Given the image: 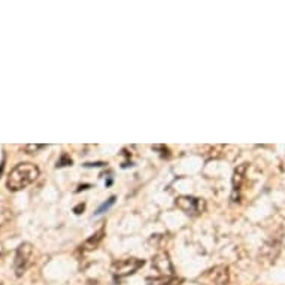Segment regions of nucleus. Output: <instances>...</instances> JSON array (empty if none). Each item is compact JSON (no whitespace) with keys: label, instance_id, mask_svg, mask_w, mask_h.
Segmentation results:
<instances>
[{"label":"nucleus","instance_id":"6e6552de","mask_svg":"<svg viewBox=\"0 0 285 285\" xmlns=\"http://www.w3.org/2000/svg\"><path fill=\"white\" fill-rule=\"evenodd\" d=\"M103 233H105V230H103V228H100L99 231H96L90 239H87V241L84 242V245H82L81 248H84V251L96 249V248H97V245L100 244V241L103 239Z\"/></svg>","mask_w":285,"mask_h":285},{"label":"nucleus","instance_id":"f8f14e48","mask_svg":"<svg viewBox=\"0 0 285 285\" xmlns=\"http://www.w3.org/2000/svg\"><path fill=\"white\" fill-rule=\"evenodd\" d=\"M69 164H72V160H70V157H69V155H63V157H61V160L57 163V167H64V166H69Z\"/></svg>","mask_w":285,"mask_h":285},{"label":"nucleus","instance_id":"1a4fd4ad","mask_svg":"<svg viewBox=\"0 0 285 285\" xmlns=\"http://www.w3.org/2000/svg\"><path fill=\"white\" fill-rule=\"evenodd\" d=\"M148 285H173L172 278H164V276H155V278H148L146 279Z\"/></svg>","mask_w":285,"mask_h":285},{"label":"nucleus","instance_id":"39448f33","mask_svg":"<svg viewBox=\"0 0 285 285\" xmlns=\"http://www.w3.org/2000/svg\"><path fill=\"white\" fill-rule=\"evenodd\" d=\"M152 267L159 276L173 278V265L166 252H160L152 258Z\"/></svg>","mask_w":285,"mask_h":285},{"label":"nucleus","instance_id":"4468645a","mask_svg":"<svg viewBox=\"0 0 285 285\" xmlns=\"http://www.w3.org/2000/svg\"><path fill=\"white\" fill-rule=\"evenodd\" d=\"M0 285H2V284H0Z\"/></svg>","mask_w":285,"mask_h":285},{"label":"nucleus","instance_id":"20e7f679","mask_svg":"<svg viewBox=\"0 0 285 285\" xmlns=\"http://www.w3.org/2000/svg\"><path fill=\"white\" fill-rule=\"evenodd\" d=\"M143 265H145V262L141 260V258H135V257L122 258V260H118L112 265L111 272L115 278H125V276H130L135 272H138Z\"/></svg>","mask_w":285,"mask_h":285},{"label":"nucleus","instance_id":"9b49d317","mask_svg":"<svg viewBox=\"0 0 285 285\" xmlns=\"http://www.w3.org/2000/svg\"><path fill=\"white\" fill-rule=\"evenodd\" d=\"M46 145H43V143H35V145H25L24 146V149L27 151L29 154H35L36 151H39V149H43Z\"/></svg>","mask_w":285,"mask_h":285},{"label":"nucleus","instance_id":"0eeeda50","mask_svg":"<svg viewBox=\"0 0 285 285\" xmlns=\"http://www.w3.org/2000/svg\"><path fill=\"white\" fill-rule=\"evenodd\" d=\"M245 170H246V164H242L235 170V175H233V196L231 197H235L236 193L241 190V185L245 178Z\"/></svg>","mask_w":285,"mask_h":285},{"label":"nucleus","instance_id":"7ed1b4c3","mask_svg":"<svg viewBox=\"0 0 285 285\" xmlns=\"http://www.w3.org/2000/svg\"><path fill=\"white\" fill-rule=\"evenodd\" d=\"M33 260V246L27 242L21 244L17 248L15 258H14V270L17 276H22L25 270L29 269Z\"/></svg>","mask_w":285,"mask_h":285},{"label":"nucleus","instance_id":"f03ea898","mask_svg":"<svg viewBox=\"0 0 285 285\" xmlns=\"http://www.w3.org/2000/svg\"><path fill=\"white\" fill-rule=\"evenodd\" d=\"M175 204L176 208L190 217H199L206 211V202L193 196H179L175 199Z\"/></svg>","mask_w":285,"mask_h":285},{"label":"nucleus","instance_id":"9d476101","mask_svg":"<svg viewBox=\"0 0 285 285\" xmlns=\"http://www.w3.org/2000/svg\"><path fill=\"white\" fill-rule=\"evenodd\" d=\"M114 203H115V197L112 196V197H111V199H109L108 202H105V203H103V204L100 206V208H99V209L96 211V215H100V214H103V212H105V211H108V209L111 208V206H112Z\"/></svg>","mask_w":285,"mask_h":285},{"label":"nucleus","instance_id":"423d86ee","mask_svg":"<svg viewBox=\"0 0 285 285\" xmlns=\"http://www.w3.org/2000/svg\"><path fill=\"white\" fill-rule=\"evenodd\" d=\"M208 278H209V281H211L214 285H227V284H228V281H230V276H228V269H227L225 266H218V267H214L212 270H209Z\"/></svg>","mask_w":285,"mask_h":285},{"label":"nucleus","instance_id":"f257e3e1","mask_svg":"<svg viewBox=\"0 0 285 285\" xmlns=\"http://www.w3.org/2000/svg\"><path fill=\"white\" fill-rule=\"evenodd\" d=\"M39 176V167L33 163H20L8 175L6 187L9 191H20L33 184Z\"/></svg>","mask_w":285,"mask_h":285},{"label":"nucleus","instance_id":"ddd939ff","mask_svg":"<svg viewBox=\"0 0 285 285\" xmlns=\"http://www.w3.org/2000/svg\"><path fill=\"white\" fill-rule=\"evenodd\" d=\"M84 208H85L84 203H81L80 206H76V208H75V214H81L80 211H84Z\"/></svg>","mask_w":285,"mask_h":285}]
</instances>
